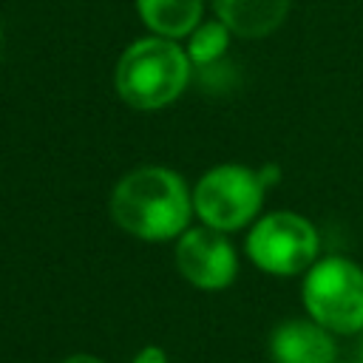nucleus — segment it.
<instances>
[{
  "label": "nucleus",
  "mask_w": 363,
  "mask_h": 363,
  "mask_svg": "<svg viewBox=\"0 0 363 363\" xmlns=\"http://www.w3.org/2000/svg\"><path fill=\"white\" fill-rule=\"evenodd\" d=\"M247 255L269 275H298L318 258V230L298 213H269L252 227Z\"/></svg>",
  "instance_id": "obj_5"
},
{
  "label": "nucleus",
  "mask_w": 363,
  "mask_h": 363,
  "mask_svg": "<svg viewBox=\"0 0 363 363\" xmlns=\"http://www.w3.org/2000/svg\"><path fill=\"white\" fill-rule=\"evenodd\" d=\"M213 6L218 20L247 40L272 34L289 11V0H213Z\"/></svg>",
  "instance_id": "obj_8"
},
{
  "label": "nucleus",
  "mask_w": 363,
  "mask_h": 363,
  "mask_svg": "<svg viewBox=\"0 0 363 363\" xmlns=\"http://www.w3.org/2000/svg\"><path fill=\"white\" fill-rule=\"evenodd\" d=\"M133 363H167V354H164V349H159V346H145V349L133 357Z\"/></svg>",
  "instance_id": "obj_11"
},
{
  "label": "nucleus",
  "mask_w": 363,
  "mask_h": 363,
  "mask_svg": "<svg viewBox=\"0 0 363 363\" xmlns=\"http://www.w3.org/2000/svg\"><path fill=\"white\" fill-rule=\"evenodd\" d=\"M264 201V182L244 164H218L207 170L193 190L196 216L221 233L238 230L255 218Z\"/></svg>",
  "instance_id": "obj_4"
},
{
  "label": "nucleus",
  "mask_w": 363,
  "mask_h": 363,
  "mask_svg": "<svg viewBox=\"0 0 363 363\" xmlns=\"http://www.w3.org/2000/svg\"><path fill=\"white\" fill-rule=\"evenodd\" d=\"M176 267L199 289H224L238 272V258L224 233L204 224L179 235Z\"/></svg>",
  "instance_id": "obj_6"
},
{
  "label": "nucleus",
  "mask_w": 363,
  "mask_h": 363,
  "mask_svg": "<svg viewBox=\"0 0 363 363\" xmlns=\"http://www.w3.org/2000/svg\"><path fill=\"white\" fill-rule=\"evenodd\" d=\"M303 303L315 323L329 332H360L363 329V269L340 255L315 261L306 269Z\"/></svg>",
  "instance_id": "obj_3"
},
{
  "label": "nucleus",
  "mask_w": 363,
  "mask_h": 363,
  "mask_svg": "<svg viewBox=\"0 0 363 363\" xmlns=\"http://www.w3.org/2000/svg\"><path fill=\"white\" fill-rule=\"evenodd\" d=\"M190 57L167 37L136 40L116 62V94L139 111H156L179 99L190 79Z\"/></svg>",
  "instance_id": "obj_2"
},
{
  "label": "nucleus",
  "mask_w": 363,
  "mask_h": 363,
  "mask_svg": "<svg viewBox=\"0 0 363 363\" xmlns=\"http://www.w3.org/2000/svg\"><path fill=\"white\" fill-rule=\"evenodd\" d=\"M230 34H233V31H230L221 20H218V23H204V26L193 28V37H190V45H187L190 62L199 65V68L216 65V62L224 57L227 45H230Z\"/></svg>",
  "instance_id": "obj_10"
},
{
  "label": "nucleus",
  "mask_w": 363,
  "mask_h": 363,
  "mask_svg": "<svg viewBox=\"0 0 363 363\" xmlns=\"http://www.w3.org/2000/svg\"><path fill=\"white\" fill-rule=\"evenodd\" d=\"M275 363H335V340L315 320H286L269 337Z\"/></svg>",
  "instance_id": "obj_7"
},
{
  "label": "nucleus",
  "mask_w": 363,
  "mask_h": 363,
  "mask_svg": "<svg viewBox=\"0 0 363 363\" xmlns=\"http://www.w3.org/2000/svg\"><path fill=\"white\" fill-rule=\"evenodd\" d=\"M62 363H102V360H99V357H94V354H82V352H79V354L65 357Z\"/></svg>",
  "instance_id": "obj_12"
},
{
  "label": "nucleus",
  "mask_w": 363,
  "mask_h": 363,
  "mask_svg": "<svg viewBox=\"0 0 363 363\" xmlns=\"http://www.w3.org/2000/svg\"><path fill=\"white\" fill-rule=\"evenodd\" d=\"M360 363H363V340H360Z\"/></svg>",
  "instance_id": "obj_13"
},
{
  "label": "nucleus",
  "mask_w": 363,
  "mask_h": 363,
  "mask_svg": "<svg viewBox=\"0 0 363 363\" xmlns=\"http://www.w3.org/2000/svg\"><path fill=\"white\" fill-rule=\"evenodd\" d=\"M136 9L142 23L167 40L193 34L201 17V0H136Z\"/></svg>",
  "instance_id": "obj_9"
},
{
  "label": "nucleus",
  "mask_w": 363,
  "mask_h": 363,
  "mask_svg": "<svg viewBox=\"0 0 363 363\" xmlns=\"http://www.w3.org/2000/svg\"><path fill=\"white\" fill-rule=\"evenodd\" d=\"M193 196L184 179L167 167L145 164L119 179L111 193L113 221L145 241H167L187 230Z\"/></svg>",
  "instance_id": "obj_1"
}]
</instances>
